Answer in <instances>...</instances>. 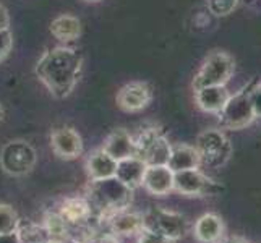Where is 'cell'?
Segmentation results:
<instances>
[{"mask_svg":"<svg viewBox=\"0 0 261 243\" xmlns=\"http://www.w3.org/2000/svg\"><path fill=\"white\" fill-rule=\"evenodd\" d=\"M193 233L198 241L201 243H218L224 235V222L218 214L208 212L203 214L195 222Z\"/></svg>","mask_w":261,"mask_h":243,"instance_id":"16","label":"cell"},{"mask_svg":"<svg viewBox=\"0 0 261 243\" xmlns=\"http://www.w3.org/2000/svg\"><path fill=\"white\" fill-rule=\"evenodd\" d=\"M44 230L49 238H65L67 235V222L60 214H49L44 224Z\"/></svg>","mask_w":261,"mask_h":243,"instance_id":"22","label":"cell"},{"mask_svg":"<svg viewBox=\"0 0 261 243\" xmlns=\"http://www.w3.org/2000/svg\"><path fill=\"white\" fill-rule=\"evenodd\" d=\"M135 146H137L135 156L141 157L146 166H167L172 146L156 130H148L140 134V138L135 140Z\"/></svg>","mask_w":261,"mask_h":243,"instance_id":"6","label":"cell"},{"mask_svg":"<svg viewBox=\"0 0 261 243\" xmlns=\"http://www.w3.org/2000/svg\"><path fill=\"white\" fill-rule=\"evenodd\" d=\"M195 148L200 154L201 164L213 169L224 166L232 154V145L229 138L222 131L214 128L200 133V137L195 143Z\"/></svg>","mask_w":261,"mask_h":243,"instance_id":"3","label":"cell"},{"mask_svg":"<svg viewBox=\"0 0 261 243\" xmlns=\"http://www.w3.org/2000/svg\"><path fill=\"white\" fill-rule=\"evenodd\" d=\"M206 2H208L211 13H214L216 16H226L233 12L239 0H206Z\"/></svg>","mask_w":261,"mask_h":243,"instance_id":"24","label":"cell"},{"mask_svg":"<svg viewBox=\"0 0 261 243\" xmlns=\"http://www.w3.org/2000/svg\"><path fill=\"white\" fill-rule=\"evenodd\" d=\"M0 243H21L20 233H18V230L0 233Z\"/></svg>","mask_w":261,"mask_h":243,"instance_id":"28","label":"cell"},{"mask_svg":"<svg viewBox=\"0 0 261 243\" xmlns=\"http://www.w3.org/2000/svg\"><path fill=\"white\" fill-rule=\"evenodd\" d=\"M82 67L83 57L76 49L56 47L41 57L36 65V75L54 96L64 99L78 83Z\"/></svg>","mask_w":261,"mask_h":243,"instance_id":"1","label":"cell"},{"mask_svg":"<svg viewBox=\"0 0 261 243\" xmlns=\"http://www.w3.org/2000/svg\"><path fill=\"white\" fill-rule=\"evenodd\" d=\"M174 190L185 196H208L218 193L221 186L198 169H188L174 172Z\"/></svg>","mask_w":261,"mask_h":243,"instance_id":"7","label":"cell"},{"mask_svg":"<svg viewBox=\"0 0 261 243\" xmlns=\"http://www.w3.org/2000/svg\"><path fill=\"white\" fill-rule=\"evenodd\" d=\"M151 88L141 81H133V83L125 85L119 93H117V104L120 109L127 112H138L143 111L151 102Z\"/></svg>","mask_w":261,"mask_h":243,"instance_id":"10","label":"cell"},{"mask_svg":"<svg viewBox=\"0 0 261 243\" xmlns=\"http://www.w3.org/2000/svg\"><path fill=\"white\" fill-rule=\"evenodd\" d=\"M50 33L56 36L59 41L70 42L78 39L80 33H82V23L78 18L71 15H60L50 23Z\"/></svg>","mask_w":261,"mask_h":243,"instance_id":"21","label":"cell"},{"mask_svg":"<svg viewBox=\"0 0 261 243\" xmlns=\"http://www.w3.org/2000/svg\"><path fill=\"white\" fill-rule=\"evenodd\" d=\"M2 117H4V111H2V107H0V120H2Z\"/></svg>","mask_w":261,"mask_h":243,"instance_id":"31","label":"cell"},{"mask_svg":"<svg viewBox=\"0 0 261 243\" xmlns=\"http://www.w3.org/2000/svg\"><path fill=\"white\" fill-rule=\"evenodd\" d=\"M109 226L115 235H135L145 227V219L138 212L122 209L109 215Z\"/></svg>","mask_w":261,"mask_h":243,"instance_id":"17","label":"cell"},{"mask_svg":"<svg viewBox=\"0 0 261 243\" xmlns=\"http://www.w3.org/2000/svg\"><path fill=\"white\" fill-rule=\"evenodd\" d=\"M12 46H13V38L10 30L0 31V62L8 56V52L12 50Z\"/></svg>","mask_w":261,"mask_h":243,"instance_id":"26","label":"cell"},{"mask_svg":"<svg viewBox=\"0 0 261 243\" xmlns=\"http://www.w3.org/2000/svg\"><path fill=\"white\" fill-rule=\"evenodd\" d=\"M222 117V125L230 130H242L253 122L255 114L250 101V93H239L229 96L226 105L219 112Z\"/></svg>","mask_w":261,"mask_h":243,"instance_id":"8","label":"cell"},{"mask_svg":"<svg viewBox=\"0 0 261 243\" xmlns=\"http://www.w3.org/2000/svg\"><path fill=\"white\" fill-rule=\"evenodd\" d=\"M201 164L200 154L195 146L188 145H175L170 148V156L167 160V167L172 172H180V170L198 169Z\"/></svg>","mask_w":261,"mask_h":243,"instance_id":"18","label":"cell"},{"mask_svg":"<svg viewBox=\"0 0 261 243\" xmlns=\"http://www.w3.org/2000/svg\"><path fill=\"white\" fill-rule=\"evenodd\" d=\"M67 224H82L91 215V204L85 198H68L62 203L59 212Z\"/></svg>","mask_w":261,"mask_h":243,"instance_id":"20","label":"cell"},{"mask_svg":"<svg viewBox=\"0 0 261 243\" xmlns=\"http://www.w3.org/2000/svg\"><path fill=\"white\" fill-rule=\"evenodd\" d=\"M250 101H251V107H253L255 119H261V86L255 88L250 93Z\"/></svg>","mask_w":261,"mask_h":243,"instance_id":"27","label":"cell"},{"mask_svg":"<svg viewBox=\"0 0 261 243\" xmlns=\"http://www.w3.org/2000/svg\"><path fill=\"white\" fill-rule=\"evenodd\" d=\"M102 149L115 160H122L125 157L135 156V152H137L135 140L132 138V134L123 128L114 130L109 137L106 138Z\"/></svg>","mask_w":261,"mask_h":243,"instance_id":"13","label":"cell"},{"mask_svg":"<svg viewBox=\"0 0 261 243\" xmlns=\"http://www.w3.org/2000/svg\"><path fill=\"white\" fill-rule=\"evenodd\" d=\"M133 190L119 178L109 177L102 180H91L89 185V196H91V204L99 208L104 212L114 214L117 211L128 209L132 203Z\"/></svg>","mask_w":261,"mask_h":243,"instance_id":"2","label":"cell"},{"mask_svg":"<svg viewBox=\"0 0 261 243\" xmlns=\"http://www.w3.org/2000/svg\"><path fill=\"white\" fill-rule=\"evenodd\" d=\"M141 185L151 195L164 196L174 190V172L167 166H146Z\"/></svg>","mask_w":261,"mask_h":243,"instance_id":"12","label":"cell"},{"mask_svg":"<svg viewBox=\"0 0 261 243\" xmlns=\"http://www.w3.org/2000/svg\"><path fill=\"white\" fill-rule=\"evenodd\" d=\"M36 164V151L26 141H10L0 152V166L12 175H24Z\"/></svg>","mask_w":261,"mask_h":243,"instance_id":"5","label":"cell"},{"mask_svg":"<svg viewBox=\"0 0 261 243\" xmlns=\"http://www.w3.org/2000/svg\"><path fill=\"white\" fill-rule=\"evenodd\" d=\"M233 59L226 52H214L208 56L195 76L193 88L200 89L204 86H226L233 73Z\"/></svg>","mask_w":261,"mask_h":243,"instance_id":"4","label":"cell"},{"mask_svg":"<svg viewBox=\"0 0 261 243\" xmlns=\"http://www.w3.org/2000/svg\"><path fill=\"white\" fill-rule=\"evenodd\" d=\"M50 145L54 152L62 159H76L83 152L82 137L73 128H57L50 134Z\"/></svg>","mask_w":261,"mask_h":243,"instance_id":"11","label":"cell"},{"mask_svg":"<svg viewBox=\"0 0 261 243\" xmlns=\"http://www.w3.org/2000/svg\"><path fill=\"white\" fill-rule=\"evenodd\" d=\"M138 243H175V241L164 237L163 233L143 227L138 232Z\"/></svg>","mask_w":261,"mask_h":243,"instance_id":"25","label":"cell"},{"mask_svg":"<svg viewBox=\"0 0 261 243\" xmlns=\"http://www.w3.org/2000/svg\"><path fill=\"white\" fill-rule=\"evenodd\" d=\"M8 24H10V16L4 5H0V31L8 30Z\"/></svg>","mask_w":261,"mask_h":243,"instance_id":"29","label":"cell"},{"mask_svg":"<svg viewBox=\"0 0 261 243\" xmlns=\"http://www.w3.org/2000/svg\"><path fill=\"white\" fill-rule=\"evenodd\" d=\"M195 99L201 111L210 114H219L227 102L229 93L226 86H204L195 89Z\"/></svg>","mask_w":261,"mask_h":243,"instance_id":"15","label":"cell"},{"mask_svg":"<svg viewBox=\"0 0 261 243\" xmlns=\"http://www.w3.org/2000/svg\"><path fill=\"white\" fill-rule=\"evenodd\" d=\"M145 170H146L145 160L138 156H130L122 160H117V169L114 177L119 178L127 186H130L132 190H135V188L141 185Z\"/></svg>","mask_w":261,"mask_h":243,"instance_id":"14","label":"cell"},{"mask_svg":"<svg viewBox=\"0 0 261 243\" xmlns=\"http://www.w3.org/2000/svg\"><path fill=\"white\" fill-rule=\"evenodd\" d=\"M224 243H248L247 240H244L242 237H229Z\"/></svg>","mask_w":261,"mask_h":243,"instance_id":"30","label":"cell"},{"mask_svg":"<svg viewBox=\"0 0 261 243\" xmlns=\"http://www.w3.org/2000/svg\"><path fill=\"white\" fill-rule=\"evenodd\" d=\"M145 227L163 233L164 237L177 241L187 233V221L182 214L169 209H154L145 215Z\"/></svg>","mask_w":261,"mask_h":243,"instance_id":"9","label":"cell"},{"mask_svg":"<svg viewBox=\"0 0 261 243\" xmlns=\"http://www.w3.org/2000/svg\"><path fill=\"white\" fill-rule=\"evenodd\" d=\"M18 224H20V219H18V215L12 206L0 204V233L16 230Z\"/></svg>","mask_w":261,"mask_h":243,"instance_id":"23","label":"cell"},{"mask_svg":"<svg viewBox=\"0 0 261 243\" xmlns=\"http://www.w3.org/2000/svg\"><path fill=\"white\" fill-rule=\"evenodd\" d=\"M88 2H97V0H88Z\"/></svg>","mask_w":261,"mask_h":243,"instance_id":"32","label":"cell"},{"mask_svg":"<svg viewBox=\"0 0 261 243\" xmlns=\"http://www.w3.org/2000/svg\"><path fill=\"white\" fill-rule=\"evenodd\" d=\"M117 160L111 157L104 149L94 151L86 160V170L91 180H102L115 175Z\"/></svg>","mask_w":261,"mask_h":243,"instance_id":"19","label":"cell"}]
</instances>
